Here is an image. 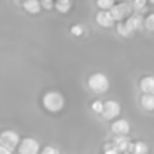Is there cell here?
I'll use <instances>...</instances> for the list:
<instances>
[{
  "instance_id": "obj_1",
  "label": "cell",
  "mask_w": 154,
  "mask_h": 154,
  "mask_svg": "<svg viewBox=\"0 0 154 154\" xmlns=\"http://www.w3.org/2000/svg\"><path fill=\"white\" fill-rule=\"evenodd\" d=\"M42 106L47 112L57 113L65 106V98L59 91H48L42 95Z\"/></svg>"
},
{
  "instance_id": "obj_2",
  "label": "cell",
  "mask_w": 154,
  "mask_h": 154,
  "mask_svg": "<svg viewBox=\"0 0 154 154\" xmlns=\"http://www.w3.org/2000/svg\"><path fill=\"white\" fill-rule=\"evenodd\" d=\"M21 139L20 134L14 130H5L0 134V152L11 154L15 148H18Z\"/></svg>"
},
{
  "instance_id": "obj_3",
  "label": "cell",
  "mask_w": 154,
  "mask_h": 154,
  "mask_svg": "<svg viewBox=\"0 0 154 154\" xmlns=\"http://www.w3.org/2000/svg\"><path fill=\"white\" fill-rule=\"evenodd\" d=\"M110 82H109V77L104 72H94L88 77V88L97 94H103L109 89Z\"/></svg>"
},
{
  "instance_id": "obj_4",
  "label": "cell",
  "mask_w": 154,
  "mask_h": 154,
  "mask_svg": "<svg viewBox=\"0 0 154 154\" xmlns=\"http://www.w3.org/2000/svg\"><path fill=\"white\" fill-rule=\"evenodd\" d=\"M133 11H134V9H133V5L128 3V2L115 3V5L112 6V9H110V12H112L115 21H124L128 15L133 14Z\"/></svg>"
},
{
  "instance_id": "obj_5",
  "label": "cell",
  "mask_w": 154,
  "mask_h": 154,
  "mask_svg": "<svg viewBox=\"0 0 154 154\" xmlns=\"http://www.w3.org/2000/svg\"><path fill=\"white\" fill-rule=\"evenodd\" d=\"M125 27H127V30L133 35V33H136L137 30H140L143 26H145V18L142 17V14L140 12H133L131 15H128L127 18H125Z\"/></svg>"
},
{
  "instance_id": "obj_6",
  "label": "cell",
  "mask_w": 154,
  "mask_h": 154,
  "mask_svg": "<svg viewBox=\"0 0 154 154\" xmlns=\"http://www.w3.org/2000/svg\"><path fill=\"white\" fill-rule=\"evenodd\" d=\"M121 113V104L116 101V100H107L104 101V110H103V118L110 121V119H115L118 118Z\"/></svg>"
},
{
  "instance_id": "obj_7",
  "label": "cell",
  "mask_w": 154,
  "mask_h": 154,
  "mask_svg": "<svg viewBox=\"0 0 154 154\" xmlns=\"http://www.w3.org/2000/svg\"><path fill=\"white\" fill-rule=\"evenodd\" d=\"M17 149H18L20 154H38L39 142L33 137H24V139H21Z\"/></svg>"
},
{
  "instance_id": "obj_8",
  "label": "cell",
  "mask_w": 154,
  "mask_h": 154,
  "mask_svg": "<svg viewBox=\"0 0 154 154\" xmlns=\"http://www.w3.org/2000/svg\"><path fill=\"white\" fill-rule=\"evenodd\" d=\"M95 21L103 29H110L115 24V18H113L110 9H100L95 15Z\"/></svg>"
},
{
  "instance_id": "obj_9",
  "label": "cell",
  "mask_w": 154,
  "mask_h": 154,
  "mask_svg": "<svg viewBox=\"0 0 154 154\" xmlns=\"http://www.w3.org/2000/svg\"><path fill=\"white\" fill-rule=\"evenodd\" d=\"M113 142L121 152H128V151L133 152V142L128 137V134H115Z\"/></svg>"
},
{
  "instance_id": "obj_10",
  "label": "cell",
  "mask_w": 154,
  "mask_h": 154,
  "mask_svg": "<svg viewBox=\"0 0 154 154\" xmlns=\"http://www.w3.org/2000/svg\"><path fill=\"white\" fill-rule=\"evenodd\" d=\"M110 130L113 134H128L130 133V122L127 119L118 118L110 124Z\"/></svg>"
},
{
  "instance_id": "obj_11",
  "label": "cell",
  "mask_w": 154,
  "mask_h": 154,
  "mask_svg": "<svg viewBox=\"0 0 154 154\" xmlns=\"http://www.w3.org/2000/svg\"><path fill=\"white\" fill-rule=\"evenodd\" d=\"M139 89L142 94H154V75H143L139 80Z\"/></svg>"
},
{
  "instance_id": "obj_12",
  "label": "cell",
  "mask_w": 154,
  "mask_h": 154,
  "mask_svg": "<svg viewBox=\"0 0 154 154\" xmlns=\"http://www.w3.org/2000/svg\"><path fill=\"white\" fill-rule=\"evenodd\" d=\"M23 8L30 15H36L41 12L42 3H41V0H23Z\"/></svg>"
},
{
  "instance_id": "obj_13",
  "label": "cell",
  "mask_w": 154,
  "mask_h": 154,
  "mask_svg": "<svg viewBox=\"0 0 154 154\" xmlns=\"http://www.w3.org/2000/svg\"><path fill=\"white\" fill-rule=\"evenodd\" d=\"M140 106L148 112H154V94H142Z\"/></svg>"
},
{
  "instance_id": "obj_14",
  "label": "cell",
  "mask_w": 154,
  "mask_h": 154,
  "mask_svg": "<svg viewBox=\"0 0 154 154\" xmlns=\"http://www.w3.org/2000/svg\"><path fill=\"white\" fill-rule=\"evenodd\" d=\"M72 6V0H56L54 8L60 12V14H68L71 11Z\"/></svg>"
},
{
  "instance_id": "obj_15",
  "label": "cell",
  "mask_w": 154,
  "mask_h": 154,
  "mask_svg": "<svg viewBox=\"0 0 154 154\" xmlns=\"http://www.w3.org/2000/svg\"><path fill=\"white\" fill-rule=\"evenodd\" d=\"M148 151H149V148H148V145H146L145 142L136 140V142L133 143V152H134V154H146Z\"/></svg>"
},
{
  "instance_id": "obj_16",
  "label": "cell",
  "mask_w": 154,
  "mask_h": 154,
  "mask_svg": "<svg viewBox=\"0 0 154 154\" xmlns=\"http://www.w3.org/2000/svg\"><path fill=\"white\" fill-rule=\"evenodd\" d=\"M149 0H133V9L136 12H140L143 14L146 11V5H148Z\"/></svg>"
},
{
  "instance_id": "obj_17",
  "label": "cell",
  "mask_w": 154,
  "mask_h": 154,
  "mask_svg": "<svg viewBox=\"0 0 154 154\" xmlns=\"http://www.w3.org/2000/svg\"><path fill=\"white\" fill-rule=\"evenodd\" d=\"M116 30H118V33H119L121 36H124V38H130V36H131V33L127 30L124 21H116Z\"/></svg>"
},
{
  "instance_id": "obj_18",
  "label": "cell",
  "mask_w": 154,
  "mask_h": 154,
  "mask_svg": "<svg viewBox=\"0 0 154 154\" xmlns=\"http://www.w3.org/2000/svg\"><path fill=\"white\" fill-rule=\"evenodd\" d=\"M91 110H92L94 113H103V110H104V101H101V100H94V101L91 103Z\"/></svg>"
},
{
  "instance_id": "obj_19",
  "label": "cell",
  "mask_w": 154,
  "mask_h": 154,
  "mask_svg": "<svg viewBox=\"0 0 154 154\" xmlns=\"http://www.w3.org/2000/svg\"><path fill=\"white\" fill-rule=\"evenodd\" d=\"M115 5V0H97V6L100 9H112Z\"/></svg>"
},
{
  "instance_id": "obj_20",
  "label": "cell",
  "mask_w": 154,
  "mask_h": 154,
  "mask_svg": "<svg viewBox=\"0 0 154 154\" xmlns=\"http://www.w3.org/2000/svg\"><path fill=\"white\" fill-rule=\"evenodd\" d=\"M145 29L149 32H154V12L145 17Z\"/></svg>"
},
{
  "instance_id": "obj_21",
  "label": "cell",
  "mask_w": 154,
  "mask_h": 154,
  "mask_svg": "<svg viewBox=\"0 0 154 154\" xmlns=\"http://www.w3.org/2000/svg\"><path fill=\"white\" fill-rule=\"evenodd\" d=\"M103 151L107 152V154H116V152H119V149H118V146L115 145L113 140H112L110 143H106V145L103 146Z\"/></svg>"
},
{
  "instance_id": "obj_22",
  "label": "cell",
  "mask_w": 154,
  "mask_h": 154,
  "mask_svg": "<svg viewBox=\"0 0 154 154\" xmlns=\"http://www.w3.org/2000/svg\"><path fill=\"white\" fill-rule=\"evenodd\" d=\"M69 32H71L74 36H82V35L85 33V27H83L82 24H74V26H71Z\"/></svg>"
},
{
  "instance_id": "obj_23",
  "label": "cell",
  "mask_w": 154,
  "mask_h": 154,
  "mask_svg": "<svg viewBox=\"0 0 154 154\" xmlns=\"http://www.w3.org/2000/svg\"><path fill=\"white\" fill-rule=\"evenodd\" d=\"M41 3H42V9H51L54 5H56V0H41Z\"/></svg>"
},
{
  "instance_id": "obj_24",
  "label": "cell",
  "mask_w": 154,
  "mask_h": 154,
  "mask_svg": "<svg viewBox=\"0 0 154 154\" xmlns=\"http://www.w3.org/2000/svg\"><path fill=\"white\" fill-rule=\"evenodd\" d=\"M41 152H42V154H57L59 149H57V148H53V146H44Z\"/></svg>"
},
{
  "instance_id": "obj_25",
  "label": "cell",
  "mask_w": 154,
  "mask_h": 154,
  "mask_svg": "<svg viewBox=\"0 0 154 154\" xmlns=\"http://www.w3.org/2000/svg\"><path fill=\"white\" fill-rule=\"evenodd\" d=\"M149 3H152V5H154V0H149Z\"/></svg>"
},
{
  "instance_id": "obj_26",
  "label": "cell",
  "mask_w": 154,
  "mask_h": 154,
  "mask_svg": "<svg viewBox=\"0 0 154 154\" xmlns=\"http://www.w3.org/2000/svg\"><path fill=\"white\" fill-rule=\"evenodd\" d=\"M17 2H20V0H17Z\"/></svg>"
}]
</instances>
